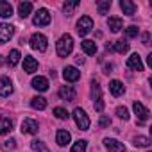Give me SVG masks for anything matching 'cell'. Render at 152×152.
Instances as JSON below:
<instances>
[{"label":"cell","instance_id":"obj_1","mask_svg":"<svg viewBox=\"0 0 152 152\" xmlns=\"http://www.w3.org/2000/svg\"><path fill=\"white\" fill-rule=\"evenodd\" d=\"M56 50L59 57H68L73 50V38L70 34H63L56 43Z\"/></svg>","mask_w":152,"mask_h":152},{"label":"cell","instance_id":"obj_2","mask_svg":"<svg viewBox=\"0 0 152 152\" xmlns=\"http://www.w3.org/2000/svg\"><path fill=\"white\" fill-rule=\"evenodd\" d=\"M91 99H93L95 111L102 113L104 111V97H102V88L97 81H91Z\"/></svg>","mask_w":152,"mask_h":152},{"label":"cell","instance_id":"obj_3","mask_svg":"<svg viewBox=\"0 0 152 152\" xmlns=\"http://www.w3.org/2000/svg\"><path fill=\"white\" fill-rule=\"evenodd\" d=\"M72 116H73V120H75V125H77L81 131H88V129H90V118H88V115H86L84 109L75 107Z\"/></svg>","mask_w":152,"mask_h":152},{"label":"cell","instance_id":"obj_4","mask_svg":"<svg viewBox=\"0 0 152 152\" xmlns=\"http://www.w3.org/2000/svg\"><path fill=\"white\" fill-rule=\"evenodd\" d=\"M29 45H31V48H34V50L45 52L47 47H48V39H47L45 34H41V32H34V34L31 36V39H29Z\"/></svg>","mask_w":152,"mask_h":152},{"label":"cell","instance_id":"obj_5","mask_svg":"<svg viewBox=\"0 0 152 152\" xmlns=\"http://www.w3.org/2000/svg\"><path fill=\"white\" fill-rule=\"evenodd\" d=\"M32 23H34L36 27H47V25L50 23V13H48L45 7L38 9V13H36L34 18H32Z\"/></svg>","mask_w":152,"mask_h":152},{"label":"cell","instance_id":"obj_6","mask_svg":"<svg viewBox=\"0 0 152 152\" xmlns=\"http://www.w3.org/2000/svg\"><path fill=\"white\" fill-rule=\"evenodd\" d=\"M91 29H93V20L90 18V16H81V20L77 22V32H79V36H88L90 32H91Z\"/></svg>","mask_w":152,"mask_h":152},{"label":"cell","instance_id":"obj_7","mask_svg":"<svg viewBox=\"0 0 152 152\" xmlns=\"http://www.w3.org/2000/svg\"><path fill=\"white\" fill-rule=\"evenodd\" d=\"M132 109H134V113H136V116H138V124H140V125H143V124L148 120L150 111H148V109H147L141 102H138V100L132 104Z\"/></svg>","mask_w":152,"mask_h":152},{"label":"cell","instance_id":"obj_8","mask_svg":"<svg viewBox=\"0 0 152 152\" xmlns=\"http://www.w3.org/2000/svg\"><path fill=\"white\" fill-rule=\"evenodd\" d=\"M15 36V27L11 23H0V45H6Z\"/></svg>","mask_w":152,"mask_h":152},{"label":"cell","instance_id":"obj_9","mask_svg":"<svg viewBox=\"0 0 152 152\" xmlns=\"http://www.w3.org/2000/svg\"><path fill=\"white\" fill-rule=\"evenodd\" d=\"M20 131H22V134H38L39 125H38L36 120H32V118H25V120L22 122Z\"/></svg>","mask_w":152,"mask_h":152},{"label":"cell","instance_id":"obj_10","mask_svg":"<svg viewBox=\"0 0 152 152\" xmlns=\"http://www.w3.org/2000/svg\"><path fill=\"white\" fill-rule=\"evenodd\" d=\"M63 77H64L66 83H77L81 79V72L75 68V66H66L63 70Z\"/></svg>","mask_w":152,"mask_h":152},{"label":"cell","instance_id":"obj_11","mask_svg":"<svg viewBox=\"0 0 152 152\" xmlns=\"http://www.w3.org/2000/svg\"><path fill=\"white\" fill-rule=\"evenodd\" d=\"M13 83L9 77H6V75H2L0 77V97H9L13 95Z\"/></svg>","mask_w":152,"mask_h":152},{"label":"cell","instance_id":"obj_12","mask_svg":"<svg viewBox=\"0 0 152 152\" xmlns=\"http://www.w3.org/2000/svg\"><path fill=\"white\" fill-rule=\"evenodd\" d=\"M127 68H131V70H134V72H143V61H141V57H140V54H131L129 57H127Z\"/></svg>","mask_w":152,"mask_h":152},{"label":"cell","instance_id":"obj_13","mask_svg":"<svg viewBox=\"0 0 152 152\" xmlns=\"http://www.w3.org/2000/svg\"><path fill=\"white\" fill-rule=\"evenodd\" d=\"M104 147H106L109 152H125V145L120 143V141L115 140V138H104Z\"/></svg>","mask_w":152,"mask_h":152},{"label":"cell","instance_id":"obj_14","mask_svg":"<svg viewBox=\"0 0 152 152\" xmlns=\"http://www.w3.org/2000/svg\"><path fill=\"white\" fill-rule=\"evenodd\" d=\"M106 50L109 52V50H115V52H118V54H125V52H129V43L125 41V39H118V41H115V43H107L106 45Z\"/></svg>","mask_w":152,"mask_h":152},{"label":"cell","instance_id":"obj_15","mask_svg":"<svg viewBox=\"0 0 152 152\" xmlns=\"http://www.w3.org/2000/svg\"><path fill=\"white\" fill-rule=\"evenodd\" d=\"M31 86H32L34 90H38V91H47V90H48V79H47V77H41V75L32 77Z\"/></svg>","mask_w":152,"mask_h":152},{"label":"cell","instance_id":"obj_16","mask_svg":"<svg viewBox=\"0 0 152 152\" xmlns=\"http://www.w3.org/2000/svg\"><path fill=\"white\" fill-rule=\"evenodd\" d=\"M109 91H111V95H113V97H120V95H124V93H125V86H124V83H122V81L113 79V81L109 83Z\"/></svg>","mask_w":152,"mask_h":152},{"label":"cell","instance_id":"obj_17","mask_svg":"<svg viewBox=\"0 0 152 152\" xmlns=\"http://www.w3.org/2000/svg\"><path fill=\"white\" fill-rule=\"evenodd\" d=\"M57 93H59V97L63 100H68V102L75 100V90H73V86H61Z\"/></svg>","mask_w":152,"mask_h":152},{"label":"cell","instance_id":"obj_18","mask_svg":"<svg viewBox=\"0 0 152 152\" xmlns=\"http://www.w3.org/2000/svg\"><path fill=\"white\" fill-rule=\"evenodd\" d=\"M120 9L124 11V15H127V16H134V13H136V4L134 2H131V0H120Z\"/></svg>","mask_w":152,"mask_h":152},{"label":"cell","instance_id":"obj_19","mask_svg":"<svg viewBox=\"0 0 152 152\" xmlns=\"http://www.w3.org/2000/svg\"><path fill=\"white\" fill-rule=\"evenodd\" d=\"M36 70H38V61H36L32 56H25V57H23V72L34 73Z\"/></svg>","mask_w":152,"mask_h":152},{"label":"cell","instance_id":"obj_20","mask_svg":"<svg viewBox=\"0 0 152 152\" xmlns=\"http://www.w3.org/2000/svg\"><path fill=\"white\" fill-rule=\"evenodd\" d=\"M56 141H57V145L66 147V145L72 141V134H70L68 131H64V129H59L57 134H56Z\"/></svg>","mask_w":152,"mask_h":152},{"label":"cell","instance_id":"obj_21","mask_svg":"<svg viewBox=\"0 0 152 152\" xmlns=\"http://www.w3.org/2000/svg\"><path fill=\"white\" fill-rule=\"evenodd\" d=\"M107 27L111 29V32H120V31L124 29V22H122V18H118V16H109Z\"/></svg>","mask_w":152,"mask_h":152},{"label":"cell","instance_id":"obj_22","mask_svg":"<svg viewBox=\"0 0 152 152\" xmlns=\"http://www.w3.org/2000/svg\"><path fill=\"white\" fill-rule=\"evenodd\" d=\"M81 48H83L84 54H88V56H95V54H97V43H95L93 39H84V41L81 43Z\"/></svg>","mask_w":152,"mask_h":152},{"label":"cell","instance_id":"obj_23","mask_svg":"<svg viewBox=\"0 0 152 152\" xmlns=\"http://www.w3.org/2000/svg\"><path fill=\"white\" fill-rule=\"evenodd\" d=\"M31 13H32V4L31 2H20L18 4V15H20L22 20H25Z\"/></svg>","mask_w":152,"mask_h":152},{"label":"cell","instance_id":"obj_24","mask_svg":"<svg viewBox=\"0 0 152 152\" xmlns=\"http://www.w3.org/2000/svg\"><path fill=\"white\" fill-rule=\"evenodd\" d=\"M13 131V120L7 116L0 118V134H9Z\"/></svg>","mask_w":152,"mask_h":152},{"label":"cell","instance_id":"obj_25","mask_svg":"<svg viewBox=\"0 0 152 152\" xmlns=\"http://www.w3.org/2000/svg\"><path fill=\"white\" fill-rule=\"evenodd\" d=\"M0 16L2 18H11L13 16V6L6 0H0Z\"/></svg>","mask_w":152,"mask_h":152},{"label":"cell","instance_id":"obj_26","mask_svg":"<svg viewBox=\"0 0 152 152\" xmlns=\"http://www.w3.org/2000/svg\"><path fill=\"white\" fill-rule=\"evenodd\" d=\"M31 107L38 109V111H43L47 107V99H43V97H32L31 99Z\"/></svg>","mask_w":152,"mask_h":152},{"label":"cell","instance_id":"obj_27","mask_svg":"<svg viewBox=\"0 0 152 152\" xmlns=\"http://www.w3.org/2000/svg\"><path fill=\"white\" fill-rule=\"evenodd\" d=\"M79 4H81L79 0H72V2H64V4H63V11H64V15H66V16H72V15H73V9L77 7Z\"/></svg>","mask_w":152,"mask_h":152},{"label":"cell","instance_id":"obj_28","mask_svg":"<svg viewBox=\"0 0 152 152\" xmlns=\"http://www.w3.org/2000/svg\"><path fill=\"white\" fill-rule=\"evenodd\" d=\"M31 148H32L34 152H50V148H48L41 140H34V141H31Z\"/></svg>","mask_w":152,"mask_h":152},{"label":"cell","instance_id":"obj_29","mask_svg":"<svg viewBox=\"0 0 152 152\" xmlns=\"http://www.w3.org/2000/svg\"><path fill=\"white\" fill-rule=\"evenodd\" d=\"M132 145H134V147H145V148H147V147L150 145V140H148L147 136H134V138H132Z\"/></svg>","mask_w":152,"mask_h":152},{"label":"cell","instance_id":"obj_30","mask_svg":"<svg viewBox=\"0 0 152 152\" xmlns=\"http://www.w3.org/2000/svg\"><path fill=\"white\" fill-rule=\"evenodd\" d=\"M52 113H54V116H56V118H59V120H68V118H70V113H68L64 107H59V106H57V107H54V111H52Z\"/></svg>","mask_w":152,"mask_h":152},{"label":"cell","instance_id":"obj_31","mask_svg":"<svg viewBox=\"0 0 152 152\" xmlns=\"http://www.w3.org/2000/svg\"><path fill=\"white\" fill-rule=\"evenodd\" d=\"M86 147H88V141L86 140H79V141L73 143V147L70 148V152H86Z\"/></svg>","mask_w":152,"mask_h":152},{"label":"cell","instance_id":"obj_32","mask_svg":"<svg viewBox=\"0 0 152 152\" xmlns=\"http://www.w3.org/2000/svg\"><path fill=\"white\" fill-rule=\"evenodd\" d=\"M109 9H111V0H102V2L97 4V11H99V15H107Z\"/></svg>","mask_w":152,"mask_h":152},{"label":"cell","instance_id":"obj_33","mask_svg":"<svg viewBox=\"0 0 152 152\" xmlns=\"http://www.w3.org/2000/svg\"><path fill=\"white\" fill-rule=\"evenodd\" d=\"M20 59H22V54H20V50H11L9 52V64L11 66H16L18 63H20Z\"/></svg>","mask_w":152,"mask_h":152},{"label":"cell","instance_id":"obj_34","mask_svg":"<svg viewBox=\"0 0 152 152\" xmlns=\"http://www.w3.org/2000/svg\"><path fill=\"white\" fill-rule=\"evenodd\" d=\"M138 32H140V31H138L136 25H129V27L125 29V38H129V39H131V38H138Z\"/></svg>","mask_w":152,"mask_h":152},{"label":"cell","instance_id":"obj_35","mask_svg":"<svg viewBox=\"0 0 152 152\" xmlns=\"http://www.w3.org/2000/svg\"><path fill=\"white\" fill-rule=\"evenodd\" d=\"M116 116L122 118V120H129V111H127V107H125V106H118V107H116Z\"/></svg>","mask_w":152,"mask_h":152},{"label":"cell","instance_id":"obj_36","mask_svg":"<svg viewBox=\"0 0 152 152\" xmlns=\"http://www.w3.org/2000/svg\"><path fill=\"white\" fill-rule=\"evenodd\" d=\"M15 147H16V140H15V138H9V140H7V141H4V145H2V148H4V150H13Z\"/></svg>","mask_w":152,"mask_h":152},{"label":"cell","instance_id":"obj_37","mask_svg":"<svg viewBox=\"0 0 152 152\" xmlns=\"http://www.w3.org/2000/svg\"><path fill=\"white\" fill-rule=\"evenodd\" d=\"M109 125H111V118L106 116V115H102L99 118V127H109Z\"/></svg>","mask_w":152,"mask_h":152},{"label":"cell","instance_id":"obj_38","mask_svg":"<svg viewBox=\"0 0 152 152\" xmlns=\"http://www.w3.org/2000/svg\"><path fill=\"white\" fill-rule=\"evenodd\" d=\"M141 41H143V45H150V34L148 32H143L141 34Z\"/></svg>","mask_w":152,"mask_h":152},{"label":"cell","instance_id":"obj_39","mask_svg":"<svg viewBox=\"0 0 152 152\" xmlns=\"http://www.w3.org/2000/svg\"><path fill=\"white\" fill-rule=\"evenodd\" d=\"M147 64H148V66H152V54H148V56H147Z\"/></svg>","mask_w":152,"mask_h":152},{"label":"cell","instance_id":"obj_40","mask_svg":"<svg viewBox=\"0 0 152 152\" xmlns=\"http://www.w3.org/2000/svg\"><path fill=\"white\" fill-rule=\"evenodd\" d=\"M104 70H106V73H109V72L113 70V66H111V64H106V68H104Z\"/></svg>","mask_w":152,"mask_h":152}]
</instances>
